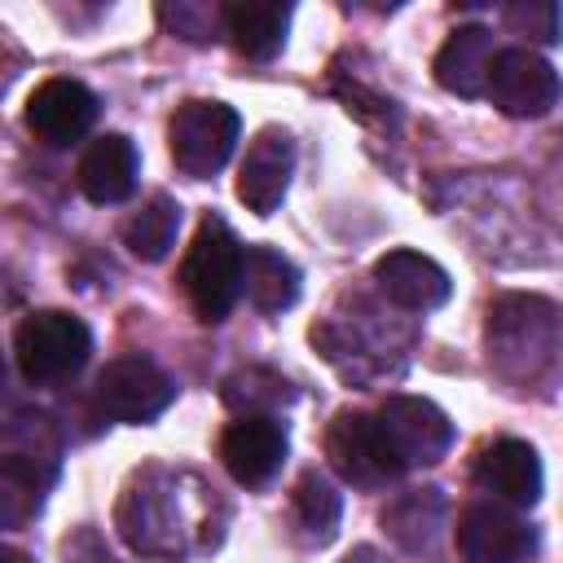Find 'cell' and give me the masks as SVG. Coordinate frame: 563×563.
I'll return each mask as SVG.
<instances>
[{
	"mask_svg": "<svg viewBox=\"0 0 563 563\" xmlns=\"http://www.w3.org/2000/svg\"><path fill=\"white\" fill-rule=\"evenodd\" d=\"M242 286V242L220 216H207L180 260V290L189 295L198 321L216 325L229 317Z\"/></svg>",
	"mask_w": 563,
	"mask_h": 563,
	"instance_id": "obj_1",
	"label": "cell"
},
{
	"mask_svg": "<svg viewBox=\"0 0 563 563\" xmlns=\"http://www.w3.org/2000/svg\"><path fill=\"white\" fill-rule=\"evenodd\" d=\"M189 510L180 493V475L172 471H145L132 479V488L119 501V528L132 550L141 554H185L189 550Z\"/></svg>",
	"mask_w": 563,
	"mask_h": 563,
	"instance_id": "obj_2",
	"label": "cell"
},
{
	"mask_svg": "<svg viewBox=\"0 0 563 563\" xmlns=\"http://www.w3.org/2000/svg\"><path fill=\"white\" fill-rule=\"evenodd\" d=\"M559 352V308L541 295H506L488 308V356L506 369L510 361H528V378L550 369Z\"/></svg>",
	"mask_w": 563,
	"mask_h": 563,
	"instance_id": "obj_3",
	"label": "cell"
},
{
	"mask_svg": "<svg viewBox=\"0 0 563 563\" xmlns=\"http://www.w3.org/2000/svg\"><path fill=\"white\" fill-rule=\"evenodd\" d=\"M88 352H92L88 325L62 308H44V312L22 317V325L13 334L18 369L31 383H62V378L79 374Z\"/></svg>",
	"mask_w": 563,
	"mask_h": 563,
	"instance_id": "obj_4",
	"label": "cell"
},
{
	"mask_svg": "<svg viewBox=\"0 0 563 563\" xmlns=\"http://www.w3.org/2000/svg\"><path fill=\"white\" fill-rule=\"evenodd\" d=\"M238 132H242V119H238L233 106H224V101H185L167 123L172 163L185 176L207 180L229 163V154L238 145Z\"/></svg>",
	"mask_w": 563,
	"mask_h": 563,
	"instance_id": "obj_5",
	"label": "cell"
},
{
	"mask_svg": "<svg viewBox=\"0 0 563 563\" xmlns=\"http://www.w3.org/2000/svg\"><path fill=\"white\" fill-rule=\"evenodd\" d=\"M325 457L356 488H383L405 471L378 413H361V409L334 413V422L325 427Z\"/></svg>",
	"mask_w": 563,
	"mask_h": 563,
	"instance_id": "obj_6",
	"label": "cell"
},
{
	"mask_svg": "<svg viewBox=\"0 0 563 563\" xmlns=\"http://www.w3.org/2000/svg\"><path fill=\"white\" fill-rule=\"evenodd\" d=\"M92 396H97V409L106 418L141 427V422H154L176 400V383L158 361H150L141 352H128V356H114L97 374Z\"/></svg>",
	"mask_w": 563,
	"mask_h": 563,
	"instance_id": "obj_7",
	"label": "cell"
},
{
	"mask_svg": "<svg viewBox=\"0 0 563 563\" xmlns=\"http://www.w3.org/2000/svg\"><path fill=\"white\" fill-rule=\"evenodd\" d=\"M484 97L510 119H541L559 106V70L532 48H501L488 62Z\"/></svg>",
	"mask_w": 563,
	"mask_h": 563,
	"instance_id": "obj_8",
	"label": "cell"
},
{
	"mask_svg": "<svg viewBox=\"0 0 563 563\" xmlns=\"http://www.w3.org/2000/svg\"><path fill=\"white\" fill-rule=\"evenodd\" d=\"M378 422L400 457V466H431L453 444V422L435 400L422 396H391L378 409Z\"/></svg>",
	"mask_w": 563,
	"mask_h": 563,
	"instance_id": "obj_9",
	"label": "cell"
},
{
	"mask_svg": "<svg viewBox=\"0 0 563 563\" xmlns=\"http://www.w3.org/2000/svg\"><path fill=\"white\" fill-rule=\"evenodd\" d=\"M457 554L466 563H523L537 550V532L497 501H475L457 519Z\"/></svg>",
	"mask_w": 563,
	"mask_h": 563,
	"instance_id": "obj_10",
	"label": "cell"
},
{
	"mask_svg": "<svg viewBox=\"0 0 563 563\" xmlns=\"http://www.w3.org/2000/svg\"><path fill=\"white\" fill-rule=\"evenodd\" d=\"M220 462L246 488L268 484L286 462V427L273 413H246L229 422L220 435Z\"/></svg>",
	"mask_w": 563,
	"mask_h": 563,
	"instance_id": "obj_11",
	"label": "cell"
},
{
	"mask_svg": "<svg viewBox=\"0 0 563 563\" xmlns=\"http://www.w3.org/2000/svg\"><path fill=\"white\" fill-rule=\"evenodd\" d=\"M290 172H295V141H290V132H282V128L255 132V141L246 145L242 167H238V198L246 202V211L273 216L282 207V198H286Z\"/></svg>",
	"mask_w": 563,
	"mask_h": 563,
	"instance_id": "obj_12",
	"label": "cell"
},
{
	"mask_svg": "<svg viewBox=\"0 0 563 563\" xmlns=\"http://www.w3.org/2000/svg\"><path fill=\"white\" fill-rule=\"evenodd\" d=\"M97 119V97L79 84V79H44L31 97H26V128L62 150V145H75Z\"/></svg>",
	"mask_w": 563,
	"mask_h": 563,
	"instance_id": "obj_13",
	"label": "cell"
},
{
	"mask_svg": "<svg viewBox=\"0 0 563 563\" xmlns=\"http://www.w3.org/2000/svg\"><path fill=\"white\" fill-rule=\"evenodd\" d=\"M475 484L506 506H532L541 497V484H545L541 457L523 440H493L475 457Z\"/></svg>",
	"mask_w": 563,
	"mask_h": 563,
	"instance_id": "obj_14",
	"label": "cell"
},
{
	"mask_svg": "<svg viewBox=\"0 0 563 563\" xmlns=\"http://www.w3.org/2000/svg\"><path fill=\"white\" fill-rule=\"evenodd\" d=\"M374 282L391 303L409 312H431L453 295L449 273L431 255H418V251H387L374 264Z\"/></svg>",
	"mask_w": 563,
	"mask_h": 563,
	"instance_id": "obj_15",
	"label": "cell"
},
{
	"mask_svg": "<svg viewBox=\"0 0 563 563\" xmlns=\"http://www.w3.org/2000/svg\"><path fill=\"white\" fill-rule=\"evenodd\" d=\"M53 471H57V435L48 418L22 413L0 427V475L40 493L53 479Z\"/></svg>",
	"mask_w": 563,
	"mask_h": 563,
	"instance_id": "obj_16",
	"label": "cell"
},
{
	"mask_svg": "<svg viewBox=\"0 0 563 563\" xmlns=\"http://www.w3.org/2000/svg\"><path fill=\"white\" fill-rule=\"evenodd\" d=\"M79 189L97 207H114L136 189V145L123 132L97 136L79 158Z\"/></svg>",
	"mask_w": 563,
	"mask_h": 563,
	"instance_id": "obj_17",
	"label": "cell"
},
{
	"mask_svg": "<svg viewBox=\"0 0 563 563\" xmlns=\"http://www.w3.org/2000/svg\"><path fill=\"white\" fill-rule=\"evenodd\" d=\"M220 26L246 62H273L286 44L290 4L282 0H233L220 9Z\"/></svg>",
	"mask_w": 563,
	"mask_h": 563,
	"instance_id": "obj_18",
	"label": "cell"
},
{
	"mask_svg": "<svg viewBox=\"0 0 563 563\" xmlns=\"http://www.w3.org/2000/svg\"><path fill=\"white\" fill-rule=\"evenodd\" d=\"M493 31L488 26H457L444 48L435 53V79L440 88L457 97H484L488 84V62H493Z\"/></svg>",
	"mask_w": 563,
	"mask_h": 563,
	"instance_id": "obj_19",
	"label": "cell"
},
{
	"mask_svg": "<svg viewBox=\"0 0 563 563\" xmlns=\"http://www.w3.org/2000/svg\"><path fill=\"white\" fill-rule=\"evenodd\" d=\"M238 295H246L260 312H282V308H290L299 299V273L273 246H246L242 251V286H238Z\"/></svg>",
	"mask_w": 563,
	"mask_h": 563,
	"instance_id": "obj_20",
	"label": "cell"
},
{
	"mask_svg": "<svg viewBox=\"0 0 563 563\" xmlns=\"http://www.w3.org/2000/svg\"><path fill=\"white\" fill-rule=\"evenodd\" d=\"M176 229H180V207H176L167 194H154L141 211L128 216V224H123V246H128L136 260L154 264V260H163V255L172 251Z\"/></svg>",
	"mask_w": 563,
	"mask_h": 563,
	"instance_id": "obj_21",
	"label": "cell"
},
{
	"mask_svg": "<svg viewBox=\"0 0 563 563\" xmlns=\"http://www.w3.org/2000/svg\"><path fill=\"white\" fill-rule=\"evenodd\" d=\"M440 515H444L440 493H435V488H422V493L400 497V501L383 515V523H387V532H391L405 550H427L431 537H435V528H440Z\"/></svg>",
	"mask_w": 563,
	"mask_h": 563,
	"instance_id": "obj_22",
	"label": "cell"
},
{
	"mask_svg": "<svg viewBox=\"0 0 563 563\" xmlns=\"http://www.w3.org/2000/svg\"><path fill=\"white\" fill-rule=\"evenodd\" d=\"M339 515H343V497L334 493V484H330L325 475L308 471V475L295 484V519H299V528H303L317 545H325V541L334 537V528H339Z\"/></svg>",
	"mask_w": 563,
	"mask_h": 563,
	"instance_id": "obj_23",
	"label": "cell"
},
{
	"mask_svg": "<svg viewBox=\"0 0 563 563\" xmlns=\"http://www.w3.org/2000/svg\"><path fill=\"white\" fill-rule=\"evenodd\" d=\"M506 22H510L515 31H528V35L541 40V44H554V40H559V4H550V0L510 4V9H506Z\"/></svg>",
	"mask_w": 563,
	"mask_h": 563,
	"instance_id": "obj_24",
	"label": "cell"
},
{
	"mask_svg": "<svg viewBox=\"0 0 563 563\" xmlns=\"http://www.w3.org/2000/svg\"><path fill=\"white\" fill-rule=\"evenodd\" d=\"M35 497H40L35 488H26V484L0 475V528H18V523L35 510Z\"/></svg>",
	"mask_w": 563,
	"mask_h": 563,
	"instance_id": "obj_25",
	"label": "cell"
},
{
	"mask_svg": "<svg viewBox=\"0 0 563 563\" xmlns=\"http://www.w3.org/2000/svg\"><path fill=\"white\" fill-rule=\"evenodd\" d=\"M0 563H35V559H26V554H18V550L0 545Z\"/></svg>",
	"mask_w": 563,
	"mask_h": 563,
	"instance_id": "obj_26",
	"label": "cell"
}]
</instances>
